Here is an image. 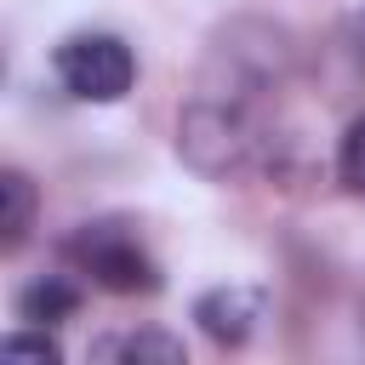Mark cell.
<instances>
[{
    "label": "cell",
    "mask_w": 365,
    "mask_h": 365,
    "mask_svg": "<svg viewBox=\"0 0 365 365\" xmlns=\"http://www.w3.org/2000/svg\"><path fill=\"white\" fill-rule=\"evenodd\" d=\"M63 257L103 291L114 297H154L160 291V262L143 251V240L131 234V222L120 217H97V222H80L68 240H63Z\"/></svg>",
    "instance_id": "6da1fadb"
},
{
    "label": "cell",
    "mask_w": 365,
    "mask_h": 365,
    "mask_svg": "<svg viewBox=\"0 0 365 365\" xmlns=\"http://www.w3.org/2000/svg\"><path fill=\"white\" fill-rule=\"evenodd\" d=\"M51 74L80 103H120L131 91V80H137V57H131V46L120 34L86 29V34H68L51 51Z\"/></svg>",
    "instance_id": "7a4b0ae2"
},
{
    "label": "cell",
    "mask_w": 365,
    "mask_h": 365,
    "mask_svg": "<svg viewBox=\"0 0 365 365\" xmlns=\"http://www.w3.org/2000/svg\"><path fill=\"white\" fill-rule=\"evenodd\" d=\"M177 148H182L200 171L222 177V171H240V165H245V154H251V125L240 120V108L200 97V103L182 114V125H177Z\"/></svg>",
    "instance_id": "3957f363"
},
{
    "label": "cell",
    "mask_w": 365,
    "mask_h": 365,
    "mask_svg": "<svg viewBox=\"0 0 365 365\" xmlns=\"http://www.w3.org/2000/svg\"><path fill=\"white\" fill-rule=\"evenodd\" d=\"M194 319L217 348H240L262 319V291L257 285H217L194 302Z\"/></svg>",
    "instance_id": "277c9868"
},
{
    "label": "cell",
    "mask_w": 365,
    "mask_h": 365,
    "mask_svg": "<svg viewBox=\"0 0 365 365\" xmlns=\"http://www.w3.org/2000/svg\"><path fill=\"white\" fill-rule=\"evenodd\" d=\"M74 314H80V285L63 274H40L17 291V319H29V325H57Z\"/></svg>",
    "instance_id": "5b68a950"
},
{
    "label": "cell",
    "mask_w": 365,
    "mask_h": 365,
    "mask_svg": "<svg viewBox=\"0 0 365 365\" xmlns=\"http://www.w3.org/2000/svg\"><path fill=\"white\" fill-rule=\"evenodd\" d=\"M97 359H137V365H182V342L165 331H125V336H103L91 342Z\"/></svg>",
    "instance_id": "8992f818"
},
{
    "label": "cell",
    "mask_w": 365,
    "mask_h": 365,
    "mask_svg": "<svg viewBox=\"0 0 365 365\" xmlns=\"http://www.w3.org/2000/svg\"><path fill=\"white\" fill-rule=\"evenodd\" d=\"M34 205H40L34 182H29L23 171H6V177H0V245H6V251H17V245L29 240Z\"/></svg>",
    "instance_id": "52a82bcc"
},
{
    "label": "cell",
    "mask_w": 365,
    "mask_h": 365,
    "mask_svg": "<svg viewBox=\"0 0 365 365\" xmlns=\"http://www.w3.org/2000/svg\"><path fill=\"white\" fill-rule=\"evenodd\" d=\"M336 177L348 194H365V114L342 131V148H336Z\"/></svg>",
    "instance_id": "ba28073f"
},
{
    "label": "cell",
    "mask_w": 365,
    "mask_h": 365,
    "mask_svg": "<svg viewBox=\"0 0 365 365\" xmlns=\"http://www.w3.org/2000/svg\"><path fill=\"white\" fill-rule=\"evenodd\" d=\"M0 354L6 359H46V365L63 359V348H57L51 331H11V336H0Z\"/></svg>",
    "instance_id": "9c48e42d"
}]
</instances>
